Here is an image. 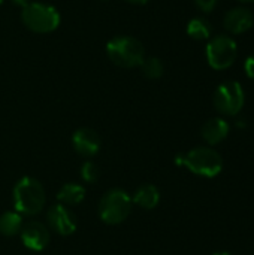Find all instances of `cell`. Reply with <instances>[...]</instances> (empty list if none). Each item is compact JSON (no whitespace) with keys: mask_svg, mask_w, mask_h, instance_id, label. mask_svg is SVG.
I'll return each instance as SVG.
<instances>
[{"mask_svg":"<svg viewBox=\"0 0 254 255\" xmlns=\"http://www.w3.org/2000/svg\"><path fill=\"white\" fill-rule=\"evenodd\" d=\"M13 206L15 211L22 217H33L39 214L46 203V196L42 184L31 178H21L13 187Z\"/></svg>","mask_w":254,"mask_h":255,"instance_id":"6da1fadb","label":"cell"},{"mask_svg":"<svg viewBox=\"0 0 254 255\" xmlns=\"http://www.w3.org/2000/svg\"><path fill=\"white\" fill-rule=\"evenodd\" d=\"M175 163L187 167L192 173L202 178H216L223 169L222 155L211 146H198L187 154L178 155Z\"/></svg>","mask_w":254,"mask_h":255,"instance_id":"7a4b0ae2","label":"cell"},{"mask_svg":"<svg viewBox=\"0 0 254 255\" xmlns=\"http://www.w3.org/2000/svg\"><path fill=\"white\" fill-rule=\"evenodd\" d=\"M106 54L109 60L124 69L139 67L145 58L144 45L132 36H117L106 43Z\"/></svg>","mask_w":254,"mask_h":255,"instance_id":"3957f363","label":"cell"},{"mask_svg":"<svg viewBox=\"0 0 254 255\" xmlns=\"http://www.w3.org/2000/svg\"><path fill=\"white\" fill-rule=\"evenodd\" d=\"M132 197L121 188L106 191L99 202V217L105 224L117 226L127 220L132 211Z\"/></svg>","mask_w":254,"mask_h":255,"instance_id":"277c9868","label":"cell"},{"mask_svg":"<svg viewBox=\"0 0 254 255\" xmlns=\"http://www.w3.org/2000/svg\"><path fill=\"white\" fill-rule=\"evenodd\" d=\"M21 19L28 30L40 34L51 33L60 25L58 10L46 3L31 1L28 6L22 7Z\"/></svg>","mask_w":254,"mask_h":255,"instance_id":"5b68a950","label":"cell"},{"mask_svg":"<svg viewBox=\"0 0 254 255\" xmlns=\"http://www.w3.org/2000/svg\"><path fill=\"white\" fill-rule=\"evenodd\" d=\"M237 55V42L228 34H217L207 45V61L214 70L229 69L235 63Z\"/></svg>","mask_w":254,"mask_h":255,"instance_id":"8992f818","label":"cell"},{"mask_svg":"<svg viewBox=\"0 0 254 255\" xmlns=\"http://www.w3.org/2000/svg\"><path fill=\"white\" fill-rule=\"evenodd\" d=\"M246 103V93L240 82L228 81L217 87L214 93V106L216 109L226 117L238 115Z\"/></svg>","mask_w":254,"mask_h":255,"instance_id":"52a82bcc","label":"cell"},{"mask_svg":"<svg viewBox=\"0 0 254 255\" xmlns=\"http://www.w3.org/2000/svg\"><path fill=\"white\" fill-rule=\"evenodd\" d=\"M48 226L52 232L61 236H70L76 230V217L64 205L58 203L49 208L46 214Z\"/></svg>","mask_w":254,"mask_h":255,"instance_id":"ba28073f","label":"cell"},{"mask_svg":"<svg viewBox=\"0 0 254 255\" xmlns=\"http://www.w3.org/2000/svg\"><path fill=\"white\" fill-rule=\"evenodd\" d=\"M21 241L25 248L30 251H42L48 247L51 241L49 230L45 224L39 221H28L22 226L21 232Z\"/></svg>","mask_w":254,"mask_h":255,"instance_id":"9c48e42d","label":"cell"},{"mask_svg":"<svg viewBox=\"0 0 254 255\" xmlns=\"http://www.w3.org/2000/svg\"><path fill=\"white\" fill-rule=\"evenodd\" d=\"M72 145L79 155H82L85 158H91L100 149V137L93 128L82 127L73 133Z\"/></svg>","mask_w":254,"mask_h":255,"instance_id":"30bf717a","label":"cell"},{"mask_svg":"<svg viewBox=\"0 0 254 255\" xmlns=\"http://www.w3.org/2000/svg\"><path fill=\"white\" fill-rule=\"evenodd\" d=\"M223 22L231 34H243L254 25V16L247 7H234L228 10Z\"/></svg>","mask_w":254,"mask_h":255,"instance_id":"8fae6325","label":"cell"},{"mask_svg":"<svg viewBox=\"0 0 254 255\" xmlns=\"http://www.w3.org/2000/svg\"><path fill=\"white\" fill-rule=\"evenodd\" d=\"M231 131V127H229V123L220 117H214L211 120H208L202 128H201V134H202V139L210 145V146H214V145H219L222 143L228 134Z\"/></svg>","mask_w":254,"mask_h":255,"instance_id":"7c38bea8","label":"cell"},{"mask_svg":"<svg viewBox=\"0 0 254 255\" xmlns=\"http://www.w3.org/2000/svg\"><path fill=\"white\" fill-rule=\"evenodd\" d=\"M132 202L142 209H154L160 202V191L153 184H144L135 191Z\"/></svg>","mask_w":254,"mask_h":255,"instance_id":"4fadbf2b","label":"cell"},{"mask_svg":"<svg viewBox=\"0 0 254 255\" xmlns=\"http://www.w3.org/2000/svg\"><path fill=\"white\" fill-rule=\"evenodd\" d=\"M84 197H85V188L82 185L73 184V182L64 184L57 193V200L64 206L79 205L84 200Z\"/></svg>","mask_w":254,"mask_h":255,"instance_id":"5bb4252c","label":"cell"},{"mask_svg":"<svg viewBox=\"0 0 254 255\" xmlns=\"http://www.w3.org/2000/svg\"><path fill=\"white\" fill-rule=\"evenodd\" d=\"M22 226V215H19L16 211H7L0 217V233L3 236L12 238L15 235H19Z\"/></svg>","mask_w":254,"mask_h":255,"instance_id":"9a60e30c","label":"cell"},{"mask_svg":"<svg viewBox=\"0 0 254 255\" xmlns=\"http://www.w3.org/2000/svg\"><path fill=\"white\" fill-rule=\"evenodd\" d=\"M211 25L205 18H193L190 19V22L187 24V34L195 39V40H207L211 37Z\"/></svg>","mask_w":254,"mask_h":255,"instance_id":"2e32d148","label":"cell"},{"mask_svg":"<svg viewBox=\"0 0 254 255\" xmlns=\"http://www.w3.org/2000/svg\"><path fill=\"white\" fill-rule=\"evenodd\" d=\"M139 67H141L144 76H147L148 79H159L165 72L163 63L157 57H145Z\"/></svg>","mask_w":254,"mask_h":255,"instance_id":"e0dca14e","label":"cell"},{"mask_svg":"<svg viewBox=\"0 0 254 255\" xmlns=\"http://www.w3.org/2000/svg\"><path fill=\"white\" fill-rule=\"evenodd\" d=\"M81 178L87 184H94L99 179V167L93 161H85L81 166Z\"/></svg>","mask_w":254,"mask_h":255,"instance_id":"ac0fdd59","label":"cell"},{"mask_svg":"<svg viewBox=\"0 0 254 255\" xmlns=\"http://www.w3.org/2000/svg\"><path fill=\"white\" fill-rule=\"evenodd\" d=\"M219 0H195V4L199 10L205 12V13H210L216 9Z\"/></svg>","mask_w":254,"mask_h":255,"instance_id":"d6986e66","label":"cell"},{"mask_svg":"<svg viewBox=\"0 0 254 255\" xmlns=\"http://www.w3.org/2000/svg\"><path fill=\"white\" fill-rule=\"evenodd\" d=\"M244 69H246V73L250 79H254V54L250 55L246 63H244Z\"/></svg>","mask_w":254,"mask_h":255,"instance_id":"ffe728a7","label":"cell"},{"mask_svg":"<svg viewBox=\"0 0 254 255\" xmlns=\"http://www.w3.org/2000/svg\"><path fill=\"white\" fill-rule=\"evenodd\" d=\"M16 6H19V7H25V6H28L30 3H31V0H12Z\"/></svg>","mask_w":254,"mask_h":255,"instance_id":"44dd1931","label":"cell"},{"mask_svg":"<svg viewBox=\"0 0 254 255\" xmlns=\"http://www.w3.org/2000/svg\"><path fill=\"white\" fill-rule=\"evenodd\" d=\"M130 3H135V4H144V3H148L150 0H127Z\"/></svg>","mask_w":254,"mask_h":255,"instance_id":"7402d4cb","label":"cell"},{"mask_svg":"<svg viewBox=\"0 0 254 255\" xmlns=\"http://www.w3.org/2000/svg\"><path fill=\"white\" fill-rule=\"evenodd\" d=\"M213 255H232L231 253H228V251H219V253H214Z\"/></svg>","mask_w":254,"mask_h":255,"instance_id":"603a6c76","label":"cell"},{"mask_svg":"<svg viewBox=\"0 0 254 255\" xmlns=\"http://www.w3.org/2000/svg\"><path fill=\"white\" fill-rule=\"evenodd\" d=\"M241 3H254V0H238Z\"/></svg>","mask_w":254,"mask_h":255,"instance_id":"cb8c5ba5","label":"cell"},{"mask_svg":"<svg viewBox=\"0 0 254 255\" xmlns=\"http://www.w3.org/2000/svg\"><path fill=\"white\" fill-rule=\"evenodd\" d=\"M3 1H4V0H0V4H1V3H3Z\"/></svg>","mask_w":254,"mask_h":255,"instance_id":"d4e9b609","label":"cell"}]
</instances>
